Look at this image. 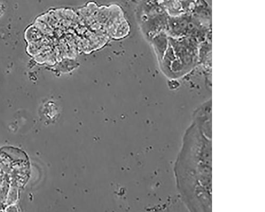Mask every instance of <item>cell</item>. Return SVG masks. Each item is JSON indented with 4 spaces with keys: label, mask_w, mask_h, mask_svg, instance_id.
Returning a JSON list of instances; mask_svg holds the SVG:
<instances>
[{
    "label": "cell",
    "mask_w": 265,
    "mask_h": 212,
    "mask_svg": "<svg viewBox=\"0 0 265 212\" xmlns=\"http://www.w3.org/2000/svg\"><path fill=\"white\" fill-rule=\"evenodd\" d=\"M10 190V184L7 178L4 177V181L0 187V202L5 203Z\"/></svg>",
    "instance_id": "6da1fadb"
},
{
    "label": "cell",
    "mask_w": 265,
    "mask_h": 212,
    "mask_svg": "<svg viewBox=\"0 0 265 212\" xmlns=\"http://www.w3.org/2000/svg\"><path fill=\"white\" fill-rule=\"evenodd\" d=\"M17 199V190L15 188L12 187L9 190L6 203L7 205H11L15 203Z\"/></svg>",
    "instance_id": "7a4b0ae2"
},
{
    "label": "cell",
    "mask_w": 265,
    "mask_h": 212,
    "mask_svg": "<svg viewBox=\"0 0 265 212\" xmlns=\"http://www.w3.org/2000/svg\"><path fill=\"white\" fill-rule=\"evenodd\" d=\"M5 211L6 212H18V210L16 206L11 204L6 208Z\"/></svg>",
    "instance_id": "3957f363"
},
{
    "label": "cell",
    "mask_w": 265,
    "mask_h": 212,
    "mask_svg": "<svg viewBox=\"0 0 265 212\" xmlns=\"http://www.w3.org/2000/svg\"><path fill=\"white\" fill-rule=\"evenodd\" d=\"M5 208L4 203H1L0 202V211H3L4 209Z\"/></svg>",
    "instance_id": "277c9868"
},
{
    "label": "cell",
    "mask_w": 265,
    "mask_h": 212,
    "mask_svg": "<svg viewBox=\"0 0 265 212\" xmlns=\"http://www.w3.org/2000/svg\"><path fill=\"white\" fill-rule=\"evenodd\" d=\"M4 179V177L3 175H0V187L3 182Z\"/></svg>",
    "instance_id": "5b68a950"
},
{
    "label": "cell",
    "mask_w": 265,
    "mask_h": 212,
    "mask_svg": "<svg viewBox=\"0 0 265 212\" xmlns=\"http://www.w3.org/2000/svg\"><path fill=\"white\" fill-rule=\"evenodd\" d=\"M0 173H1V170H0Z\"/></svg>",
    "instance_id": "8992f818"
}]
</instances>
